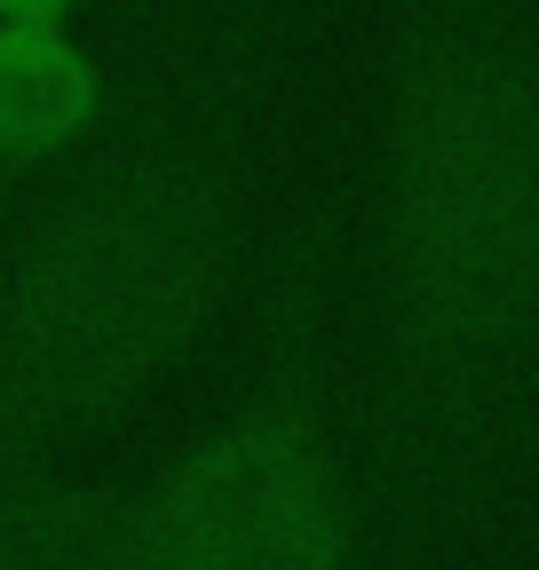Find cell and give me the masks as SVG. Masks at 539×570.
<instances>
[{
  "instance_id": "2",
  "label": "cell",
  "mask_w": 539,
  "mask_h": 570,
  "mask_svg": "<svg viewBox=\"0 0 539 570\" xmlns=\"http://www.w3.org/2000/svg\"><path fill=\"white\" fill-rule=\"evenodd\" d=\"M317 0H159L96 142L0 246V460H72L144 412L238 302L278 63Z\"/></svg>"
},
{
  "instance_id": "3",
  "label": "cell",
  "mask_w": 539,
  "mask_h": 570,
  "mask_svg": "<svg viewBox=\"0 0 539 570\" xmlns=\"http://www.w3.org/2000/svg\"><path fill=\"white\" fill-rule=\"evenodd\" d=\"M342 214L302 198L262 277L254 373L198 436L144 475L159 570H365V475L333 373L342 317Z\"/></svg>"
},
{
  "instance_id": "1",
  "label": "cell",
  "mask_w": 539,
  "mask_h": 570,
  "mask_svg": "<svg viewBox=\"0 0 539 570\" xmlns=\"http://www.w3.org/2000/svg\"><path fill=\"white\" fill-rule=\"evenodd\" d=\"M357 294L373 562L429 570L539 460V0H381Z\"/></svg>"
},
{
  "instance_id": "4",
  "label": "cell",
  "mask_w": 539,
  "mask_h": 570,
  "mask_svg": "<svg viewBox=\"0 0 539 570\" xmlns=\"http://www.w3.org/2000/svg\"><path fill=\"white\" fill-rule=\"evenodd\" d=\"M0 570H159L144 483L72 460H0Z\"/></svg>"
},
{
  "instance_id": "5",
  "label": "cell",
  "mask_w": 539,
  "mask_h": 570,
  "mask_svg": "<svg viewBox=\"0 0 539 570\" xmlns=\"http://www.w3.org/2000/svg\"><path fill=\"white\" fill-rule=\"evenodd\" d=\"M111 119V63L72 24H0V183L40 190Z\"/></svg>"
},
{
  "instance_id": "7",
  "label": "cell",
  "mask_w": 539,
  "mask_h": 570,
  "mask_svg": "<svg viewBox=\"0 0 539 570\" xmlns=\"http://www.w3.org/2000/svg\"><path fill=\"white\" fill-rule=\"evenodd\" d=\"M17 206H24V190L0 183V246H9V230H17Z\"/></svg>"
},
{
  "instance_id": "6",
  "label": "cell",
  "mask_w": 539,
  "mask_h": 570,
  "mask_svg": "<svg viewBox=\"0 0 539 570\" xmlns=\"http://www.w3.org/2000/svg\"><path fill=\"white\" fill-rule=\"evenodd\" d=\"M88 0H0V24H72Z\"/></svg>"
}]
</instances>
